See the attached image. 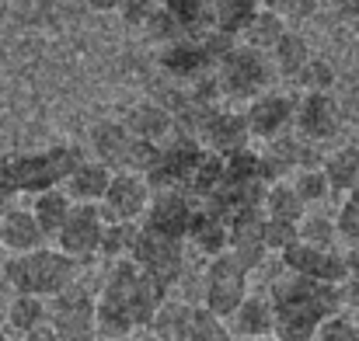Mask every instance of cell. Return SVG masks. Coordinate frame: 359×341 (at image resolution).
Returning <instances> with one entry per match:
<instances>
[{
  "label": "cell",
  "instance_id": "1",
  "mask_svg": "<svg viewBox=\"0 0 359 341\" xmlns=\"http://www.w3.org/2000/svg\"><path fill=\"white\" fill-rule=\"evenodd\" d=\"M168 300V289L157 286L143 268L133 265V258L112 261L102 293L95 296V328L102 341H119L129 335L147 331L157 307Z\"/></svg>",
  "mask_w": 359,
  "mask_h": 341
},
{
  "label": "cell",
  "instance_id": "2",
  "mask_svg": "<svg viewBox=\"0 0 359 341\" xmlns=\"http://www.w3.org/2000/svg\"><path fill=\"white\" fill-rule=\"evenodd\" d=\"M269 307H272V335L283 341H311L314 331L342 314V286L314 282L304 275H279L269 289Z\"/></svg>",
  "mask_w": 359,
  "mask_h": 341
},
{
  "label": "cell",
  "instance_id": "3",
  "mask_svg": "<svg viewBox=\"0 0 359 341\" xmlns=\"http://www.w3.org/2000/svg\"><path fill=\"white\" fill-rule=\"evenodd\" d=\"M81 160H84V150L67 146V143L35 150V153L0 157V192L14 199V195H39L46 188H60Z\"/></svg>",
  "mask_w": 359,
  "mask_h": 341
},
{
  "label": "cell",
  "instance_id": "4",
  "mask_svg": "<svg viewBox=\"0 0 359 341\" xmlns=\"http://www.w3.org/2000/svg\"><path fill=\"white\" fill-rule=\"evenodd\" d=\"M4 279L14 293L53 300L56 293H63L81 279V261L67 258L56 247H35L25 254H11L4 261Z\"/></svg>",
  "mask_w": 359,
  "mask_h": 341
},
{
  "label": "cell",
  "instance_id": "5",
  "mask_svg": "<svg viewBox=\"0 0 359 341\" xmlns=\"http://www.w3.org/2000/svg\"><path fill=\"white\" fill-rule=\"evenodd\" d=\"M213 77H217L220 98H227V102H244V105H248V102H255L258 95L272 91V84H276L279 74H276L269 53L238 42L234 49H227V53L217 60Z\"/></svg>",
  "mask_w": 359,
  "mask_h": 341
},
{
  "label": "cell",
  "instance_id": "6",
  "mask_svg": "<svg viewBox=\"0 0 359 341\" xmlns=\"http://www.w3.org/2000/svg\"><path fill=\"white\" fill-rule=\"evenodd\" d=\"M46 324L56 341H102L95 328V289L88 282H74L46 303Z\"/></svg>",
  "mask_w": 359,
  "mask_h": 341
},
{
  "label": "cell",
  "instance_id": "7",
  "mask_svg": "<svg viewBox=\"0 0 359 341\" xmlns=\"http://www.w3.org/2000/svg\"><path fill=\"white\" fill-rule=\"evenodd\" d=\"M157 146H161V143L133 139L122 122H98V125L91 129V150H95L98 164H105L109 171L147 174L150 164L157 160Z\"/></svg>",
  "mask_w": 359,
  "mask_h": 341
},
{
  "label": "cell",
  "instance_id": "8",
  "mask_svg": "<svg viewBox=\"0 0 359 341\" xmlns=\"http://www.w3.org/2000/svg\"><path fill=\"white\" fill-rule=\"evenodd\" d=\"M203 143L196 136L185 132H171L161 146H157V160L150 164V171L143 174L150 192H164V188H189L199 160H203Z\"/></svg>",
  "mask_w": 359,
  "mask_h": 341
},
{
  "label": "cell",
  "instance_id": "9",
  "mask_svg": "<svg viewBox=\"0 0 359 341\" xmlns=\"http://www.w3.org/2000/svg\"><path fill=\"white\" fill-rule=\"evenodd\" d=\"M129 258H133V265L143 268L157 286L171 289V286L182 279V272H185V240L140 227Z\"/></svg>",
  "mask_w": 359,
  "mask_h": 341
},
{
  "label": "cell",
  "instance_id": "10",
  "mask_svg": "<svg viewBox=\"0 0 359 341\" xmlns=\"http://www.w3.org/2000/svg\"><path fill=\"white\" fill-rule=\"evenodd\" d=\"M248 275L251 272L241 265L231 251L210 258V268H206V279H203V307L213 317L227 321L238 310L241 300L248 296Z\"/></svg>",
  "mask_w": 359,
  "mask_h": 341
},
{
  "label": "cell",
  "instance_id": "11",
  "mask_svg": "<svg viewBox=\"0 0 359 341\" xmlns=\"http://www.w3.org/2000/svg\"><path fill=\"white\" fill-rule=\"evenodd\" d=\"M150 185L143 174H133V171H112L109 178V188L98 202V213L105 223H140V216L147 213L150 206Z\"/></svg>",
  "mask_w": 359,
  "mask_h": 341
},
{
  "label": "cell",
  "instance_id": "12",
  "mask_svg": "<svg viewBox=\"0 0 359 341\" xmlns=\"http://www.w3.org/2000/svg\"><path fill=\"white\" fill-rule=\"evenodd\" d=\"M102 213L98 206H88V202H74L63 227L56 230V251H63L67 258L74 261H91L98 254V240H102Z\"/></svg>",
  "mask_w": 359,
  "mask_h": 341
},
{
  "label": "cell",
  "instance_id": "13",
  "mask_svg": "<svg viewBox=\"0 0 359 341\" xmlns=\"http://www.w3.org/2000/svg\"><path fill=\"white\" fill-rule=\"evenodd\" d=\"M283 268L293 272V275H304V279H314V282H328V286H342L349 279L346 272V258L335 251V247H314V244H290L283 254H279Z\"/></svg>",
  "mask_w": 359,
  "mask_h": 341
},
{
  "label": "cell",
  "instance_id": "14",
  "mask_svg": "<svg viewBox=\"0 0 359 341\" xmlns=\"http://www.w3.org/2000/svg\"><path fill=\"white\" fill-rule=\"evenodd\" d=\"M196 209H199V199H192V195L182 192V188H164V192H154V195H150V206H147V213L140 216V227L185 240Z\"/></svg>",
  "mask_w": 359,
  "mask_h": 341
},
{
  "label": "cell",
  "instance_id": "15",
  "mask_svg": "<svg viewBox=\"0 0 359 341\" xmlns=\"http://www.w3.org/2000/svg\"><path fill=\"white\" fill-rule=\"evenodd\" d=\"M293 112H297V95H290V91H265V95H258L255 102H248V112H244L248 136L269 143V139L290 132Z\"/></svg>",
  "mask_w": 359,
  "mask_h": 341
},
{
  "label": "cell",
  "instance_id": "16",
  "mask_svg": "<svg viewBox=\"0 0 359 341\" xmlns=\"http://www.w3.org/2000/svg\"><path fill=\"white\" fill-rule=\"evenodd\" d=\"M293 125L297 136L307 143H325L339 132L342 115H339V102L332 98V91H304L297 98V112H293Z\"/></svg>",
  "mask_w": 359,
  "mask_h": 341
},
{
  "label": "cell",
  "instance_id": "17",
  "mask_svg": "<svg viewBox=\"0 0 359 341\" xmlns=\"http://www.w3.org/2000/svg\"><path fill=\"white\" fill-rule=\"evenodd\" d=\"M157 67L175 81V84H192L206 74H213V60L203 46V39H178V42H168L161 46L157 53Z\"/></svg>",
  "mask_w": 359,
  "mask_h": 341
},
{
  "label": "cell",
  "instance_id": "18",
  "mask_svg": "<svg viewBox=\"0 0 359 341\" xmlns=\"http://www.w3.org/2000/svg\"><path fill=\"white\" fill-rule=\"evenodd\" d=\"M196 139L203 143V150L217 153V157H227V153H238L251 143L248 136V122H244V112H234V109H213L206 115V122L199 125Z\"/></svg>",
  "mask_w": 359,
  "mask_h": 341
},
{
  "label": "cell",
  "instance_id": "19",
  "mask_svg": "<svg viewBox=\"0 0 359 341\" xmlns=\"http://www.w3.org/2000/svg\"><path fill=\"white\" fill-rule=\"evenodd\" d=\"M0 244H4L7 254H25V251L46 247V233L39 230L32 209H14V206H7L4 216H0Z\"/></svg>",
  "mask_w": 359,
  "mask_h": 341
},
{
  "label": "cell",
  "instance_id": "20",
  "mask_svg": "<svg viewBox=\"0 0 359 341\" xmlns=\"http://www.w3.org/2000/svg\"><path fill=\"white\" fill-rule=\"evenodd\" d=\"M227 331L234 335V341H244V338H269L272 335V307L265 296H244L238 303V310L224 321Z\"/></svg>",
  "mask_w": 359,
  "mask_h": 341
},
{
  "label": "cell",
  "instance_id": "21",
  "mask_svg": "<svg viewBox=\"0 0 359 341\" xmlns=\"http://www.w3.org/2000/svg\"><path fill=\"white\" fill-rule=\"evenodd\" d=\"M109 178H112V171H109L105 164H98V160H81L60 188L67 192V199H70V202L98 206V202H102V195H105V188H109Z\"/></svg>",
  "mask_w": 359,
  "mask_h": 341
},
{
  "label": "cell",
  "instance_id": "22",
  "mask_svg": "<svg viewBox=\"0 0 359 341\" xmlns=\"http://www.w3.org/2000/svg\"><path fill=\"white\" fill-rule=\"evenodd\" d=\"M161 11L175 21L182 39H203L213 32V0H161Z\"/></svg>",
  "mask_w": 359,
  "mask_h": 341
},
{
  "label": "cell",
  "instance_id": "23",
  "mask_svg": "<svg viewBox=\"0 0 359 341\" xmlns=\"http://www.w3.org/2000/svg\"><path fill=\"white\" fill-rule=\"evenodd\" d=\"M122 125H126V132H129L133 139H147V143H164V139L175 132L171 115L164 112L157 102H140L136 109H129Z\"/></svg>",
  "mask_w": 359,
  "mask_h": 341
},
{
  "label": "cell",
  "instance_id": "24",
  "mask_svg": "<svg viewBox=\"0 0 359 341\" xmlns=\"http://www.w3.org/2000/svg\"><path fill=\"white\" fill-rule=\"evenodd\" d=\"M185 240H189L199 254L217 258V254L227 251V220L217 216V213H210V209H203V202H199V209H196V216H192V223H189Z\"/></svg>",
  "mask_w": 359,
  "mask_h": 341
},
{
  "label": "cell",
  "instance_id": "25",
  "mask_svg": "<svg viewBox=\"0 0 359 341\" xmlns=\"http://www.w3.org/2000/svg\"><path fill=\"white\" fill-rule=\"evenodd\" d=\"M269 60H272V67H276V74L279 77H286V81H297V74L304 70V63L311 60V46H307V39L300 35V32H283V39L269 49Z\"/></svg>",
  "mask_w": 359,
  "mask_h": 341
},
{
  "label": "cell",
  "instance_id": "26",
  "mask_svg": "<svg viewBox=\"0 0 359 341\" xmlns=\"http://www.w3.org/2000/svg\"><path fill=\"white\" fill-rule=\"evenodd\" d=\"M70 206H74V202L67 199V192H63V188H46V192H39V195L32 199V216H35L39 230L46 233V240H49V237H56V230L63 227V220H67Z\"/></svg>",
  "mask_w": 359,
  "mask_h": 341
},
{
  "label": "cell",
  "instance_id": "27",
  "mask_svg": "<svg viewBox=\"0 0 359 341\" xmlns=\"http://www.w3.org/2000/svg\"><path fill=\"white\" fill-rule=\"evenodd\" d=\"M262 213H265V220L300 223V216L307 213V206L297 199V192H293V185H290V181H276V185H269V188H265Z\"/></svg>",
  "mask_w": 359,
  "mask_h": 341
},
{
  "label": "cell",
  "instance_id": "28",
  "mask_svg": "<svg viewBox=\"0 0 359 341\" xmlns=\"http://www.w3.org/2000/svg\"><path fill=\"white\" fill-rule=\"evenodd\" d=\"M321 174L328 178L332 192H349L353 185H359V150L356 146H342V150L328 153L321 160Z\"/></svg>",
  "mask_w": 359,
  "mask_h": 341
},
{
  "label": "cell",
  "instance_id": "29",
  "mask_svg": "<svg viewBox=\"0 0 359 341\" xmlns=\"http://www.w3.org/2000/svg\"><path fill=\"white\" fill-rule=\"evenodd\" d=\"M258 11H262V0H213V28L238 39Z\"/></svg>",
  "mask_w": 359,
  "mask_h": 341
},
{
  "label": "cell",
  "instance_id": "30",
  "mask_svg": "<svg viewBox=\"0 0 359 341\" xmlns=\"http://www.w3.org/2000/svg\"><path fill=\"white\" fill-rule=\"evenodd\" d=\"M283 32H286V21H283V18H276V14H269V11H258V14L248 21V28L241 32L238 39L244 42V46H251V49L269 53V49L283 39Z\"/></svg>",
  "mask_w": 359,
  "mask_h": 341
},
{
  "label": "cell",
  "instance_id": "31",
  "mask_svg": "<svg viewBox=\"0 0 359 341\" xmlns=\"http://www.w3.org/2000/svg\"><path fill=\"white\" fill-rule=\"evenodd\" d=\"M7 324H11V331H18V335L35 331L39 324H46V300L18 293V296L11 300V307H7Z\"/></svg>",
  "mask_w": 359,
  "mask_h": 341
},
{
  "label": "cell",
  "instance_id": "32",
  "mask_svg": "<svg viewBox=\"0 0 359 341\" xmlns=\"http://www.w3.org/2000/svg\"><path fill=\"white\" fill-rule=\"evenodd\" d=\"M136 233H140V223H105L102 227V240H98V254L105 261L129 258V251L136 244Z\"/></svg>",
  "mask_w": 359,
  "mask_h": 341
},
{
  "label": "cell",
  "instance_id": "33",
  "mask_svg": "<svg viewBox=\"0 0 359 341\" xmlns=\"http://www.w3.org/2000/svg\"><path fill=\"white\" fill-rule=\"evenodd\" d=\"M297 240L314 244V247H335V240H339L335 220L325 216V213H304L300 223H297Z\"/></svg>",
  "mask_w": 359,
  "mask_h": 341
},
{
  "label": "cell",
  "instance_id": "34",
  "mask_svg": "<svg viewBox=\"0 0 359 341\" xmlns=\"http://www.w3.org/2000/svg\"><path fill=\"white\" fill-rule=\"evenodd\" d=\"M182 341H234V335H231L227 324H224L220 317H213L206 307H196Z\"/></svg>",
  "mask_w": 359,
  "mask_h": 341
},
{
  "label": "cell",
  "instance_id": "35",
  "mask_svg": "<svg viewBox=\"0 0 359 341\" xmlns=\"http://www.w3.org/2000/svg\"><path fill=\"white\" fill-rule=\"evenodd\" d=\"M293 192H297V199L304 202V206H318V202H325L328 195H332V188H328V178L321 174V167H304V171H293Z\"/></svg>",
  "mask_w": 359,
  "mask_h": 341
},
{
  "label": "cell",
  "instance_id": "36",
  "mask_svg": "<svg viewBox=\"0 0 359 341\" xmlns=\"http://www.w3.org/2000/svg\"><path fill=\"white\" fill-rule=\"evenodd\" d=\"M297 84H300L304 91H332V88H335V67L311 56V60L304 63V70L297 74Z\"/></svg>",
  "mask_w": 359,
  "mask_h": 341
},
{
  "label": "cell",
  "instance_id": "37",
  "mask_svg": "<svg viewBox=\"0 0 359 341\" xmlns=\"http://www.w3.org/2000/svg\"><path fill=\"white\" fill-rule=\"evenodd\" d=\"M335 230L342 240H359V185H353L339 206V216H335Z\"/></svg>",
  "mask_w": 359,
  "mask_h": 341
},
{
  "label": "cell",
  "instance_id": "38",
  "mask_svg": "<svg viewBox=\"0 0 359 341\" xmlns=\"http://www.w3.org/2000/svg\"><path fill=\"white\" fill-rule=\"evenodd\" d=\"M262 11L283 18L286 25L290 21H307L318 14V0H262Z\"/></svg>",
  "mask_w": 359,
  "mask_h": 341
},
{
  "label": "cell",
  "instance_id": "39",
  "mask_svg": "<svg viewBox=\"0 0 359 341\" xmlns=\"http://www.w3.org/2000/svg\"><path fill=\"white\" fill-rule=\"evenodd\" d=\"M311 341H359V324L346 314H335L314 331Z\"/></svg>",
  "mask_w": 359,
  "mask_h": 341
},
{
  "label": "cell",
  "instance_id": "40",
  "mask_svg": "<svg viewBox=\"0 0 359 341\" xmlns=\"http://www.w3.org/2000/svg\"><path fill=\"white\" fill-rule=\"evenodd\" d=\"M262 244L269 254H283L290 244H297V223H283V220H265Z\"/></svg>",
  "mask_w": 359,
  "mask_h": 341
},
{
  "label": "cell",
  "instance_id": "41",
  "mask_svg": "<svg viewBox=\"0 0 359 341\" xmlns=\"http://www.w3.org/2000/svg\"><path fill=\"white\" fill-rule=\"evenodd\" d=\"M157 7H161V0H122V4H119V14L126 18V25H136V28H143Z\"/></svg>",
  "mask_w": 359,
  "mask_h": 341
},
{
  "label": "cell",
  "instance_id": "42",
  "mask_svg": "<svg viewBox=\"0 0 359 341\" xmlns=\"http://www.w3.org/2000/svg\"><path fill=\"white\" fill-rule=\"evenodd\" d=\"M342 258H346V272H349V279H359V240L349 244V251H346Z\"/></svg>",
  "mask_w": 359,
  "mask_h": 341
},
{
  "label": "cell",
  "instance_id": "43",
  "mask_svg": "<svg viewBox=\"0 0 359 341\" xmlns=\"http://www.w3.org/2000/svg\"><path fill=\"white\" fill-rule=\"evenodd\" d=\"M25 341H56V335H53V328L49 324H39L35 331H28V335H21Z\"/></svg>",
  "mask_w": 359,
  "mask_h": 341
},
{
  "label": "cell",
  "instance_id": "44",
  "mask_svg": "<svg viewBox=\"0 0 359 341\" xmlns=\"http://www.w3.org/2000/svg\"><path fill=\"white\" fill-rule=\"evenodd\" d=\"M122 0H88V7L91 11H98V14H109V11H119Z\"/></svg>",
  "mask_w": 359,
  "mask_h": 341
},
{
  "label": "cell",
  "instance_id": "45",
  "mask_svg": "<svg viewBox=\"0 0 359 341\" xmlns=\"http://www.w3.org/2000/svg\"><path fill=\"white\" fill-rule=\"evenodd\" d=\"M335 4H339V11L349 14V18H356L359 14V0H335Z\"/></svg>",
  "mask_w": 359,
  "mask_h": 341
},
{
  "label": "cell",
  "instance_id": "46",
  "mask_svg": "<svg viewBox=\"0 0 359 341\" xmlns=\"http://www.w3.org/2000/svg\"><path fill=\"white\" fill-rule=\"evenodd\" d=\"M119 341H157L150 331H140V335H129V338H119Z\"/></svg>",
  "mask_w": 359,
  "mask_h": 341
},
{
  "label": "cell",
  "instance_id": "47",
  "mask_svg": "<svg viewBox=\"0 0 359 341\" xmlns=\"http://www.w3.org/2000/svg\"><path fill=\"white\" fill-rule=\"evenodd\" d=\"M7 206H11V199H7V195L0 192V216H4V209H7Z\"/></svg>",
  "mask_w": 359,
  "mask_h": 341
},
{
  "label": "cell",
  "instance_id": "48",
  "mask_svg": "<svg viewBox=\"0 0 359 341\" xmlns=\"http://www.w3.org/2000/svg\"><path fill=\"white\" fill-rule=\"evenodd\" d=\"M244 341H283V338H276V335H269V338H244Z\"/></svg>",
  "mask_w": 359,
  "mask_h": 341
},
{
  "label": "cell",
  "instance_id": "49",
  "mask_svg": "<svg viewBox=\"0 0 359 341\" xmlns=\"http://www.w3.org/2000/svg\"><path fill=\"white\" fill-rule=\"evenodd\" d=\"M0 341H11V338H7V335H4V331H0Z\"/></svg>",
  "mask_w": 359,
  "mask_h": 341
},
{
  "label": "cell",
  "instance_id": "50",
  "mask_svg": "<svg viewBox=\"0 0 359 341\" xmlns=\"http://www.w3.org/2000/svg\"><path fill=\"white\" fill-rule=\"evenodd\" d=\"M0 254H4V244H0Z\"/></svg>",
  "mask_w": 359,
  "mask_h": 341
}]
</instances>
